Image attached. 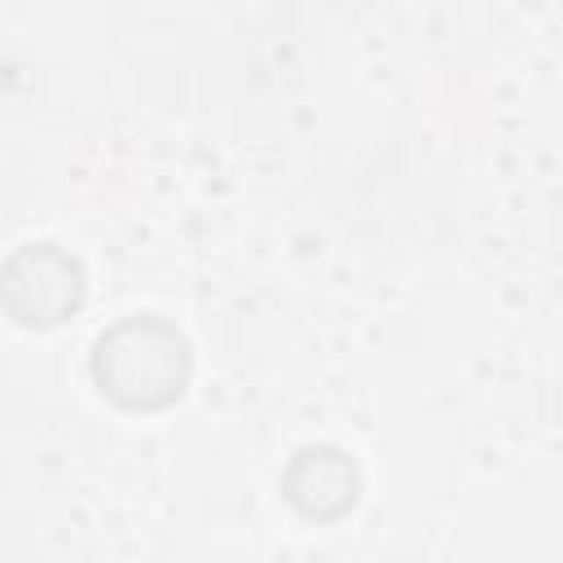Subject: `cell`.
Listing matches in <instances>:
<instances>
[{
	"label": "cell",
	"instance_id": "cell-1",
	"mask_svg": "<svg viewBox=\"0 0 563 563\" xmlns=\"http://www.w3.org/2000/svg\"><path fill=\"white\" fill-rule=\"evenodd\" d=\"M88 374L123 413H163L194 383V343L163 312H128L92 339Z\"/></svg>",
	"mask_w": 563,
	"mask_h": 563
},
{
	"label": "cell",
	"instance_id": "cell-2",
	"mask_svg": "<svg viewBox=\"0 0 563 563\" xmlns=\"http://www.w3.org/2000/svg\"><path fill=\"white\" fill-rule=\"evenodd\" d=\"M88 299V273L62 242L35 238L0 260V308L22 330H57Z\"/></svg>",
	"mask_w": 563,
	"mask_h": 563
},
{
	"label": "cell",
	"instance_id": "cell-3",
	"mask_svg": "<svg viewBox=\"0 0 563 563\" xmlns=\"http://www.w3.org/2000/svg\"><path fill=\"white\" fill-rule=\"evenodd\" d=\"M282 497L308 523H334L361 501V471L339 444H303L282 471Z\"/></svg>",
	"mask_w": 563,
	"mask_h": 563
}]
</instances>
